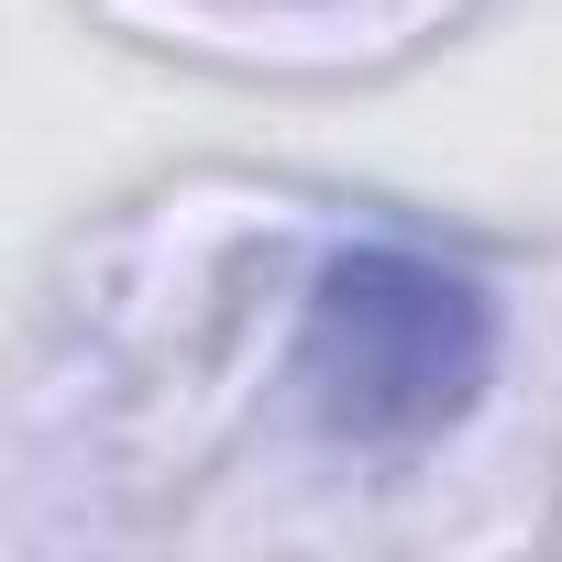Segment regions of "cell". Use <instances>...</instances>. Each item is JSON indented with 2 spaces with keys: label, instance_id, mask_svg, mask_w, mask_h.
<instances>
[{
  "label": "cell",
  "instance_id": "cell-1",
  "mask_svg": "<svg viewBox=\"0 0 562 562\" xmlns=\"http://www.w3.org/2000/svg\"><path fill=\"white\" fill-rule=\"evenodd\" d=\"M299 408L353 452H408L452 430L496 375V288L430 243H342L299 299Z\"/></svg>",
  "mask_w": 562,
  "mask_h": 562
}]
</instances>
